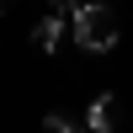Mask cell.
I'll return each mask as SVG.
<instances>
[{
	"instance_id": "7",
	"label": "cell",
	"mask_w": 133,
	"mask_h": 133,
	"mask_svg": "<svg viewBox=\"0 0 133 133\" xmlns=\"http://www.w3.org/2000/svg\"><path fill=\"white\" fill-rule=\"evenodd\" d=\"M107 5H112V0H107Z\"/></svg>"
},
{
	"instance_id": "4",
	"label": "cell",
	"mask_w": 133,
	"mask_h": 133,
	"mask_svg": "<svg viewBox=\"0 0 133 133\" xmlns=\"http://www.w3.org/2000/svg\"><path fill=\"white\" fill-rule=\"evenodd\" d=\"M43 133H91V128H85V123H69L64 112H48V117H43Z\"/></svg>"
},
{
	"instance_id": "1",
	"label": "cell",
	"mask_w": 133,
	"mask_h": 133,
	"mask_svg": "<svg viewBox=\"0 0 133 133\" xmlns=\"http://www.w3.org/2000/svg\"><path fill=\"white\" fill-rule=\"evenodd\" d=\"M69 27H75V43H80V48H91V53H107V48H117V37H123V27H117V11L107 5V0L75 5Z\"/></svg>"
},
{
	"instance_id": "3",
	"label": "cell",
	"mask_w": 133,
	"mask_h": 133,
	"mask_svg": "<svg viewBox=\"0 0 133 133\" xmlns=\"http://www.w3.org/2000/svg\"><path fill=\"white\" fill-rule=\"evenodd\" d=\"M59 37H64V16H43L37 27H32V43H37L43 53H53V48H59Z\"/></svg>"
},
{
	"instance_id": "5",
	"label": "cell",
	"mask_w": 133,
	"mask_h": 133,
	"mask_svg": "<svg viewBox=\"0 0 133 133\" xmlns=\"http://www.w3.org/2000/svg\"><path fill=\"white\" fill-rule=\"evenodd\" d=\"M75 5H80V0H48V11H53V16H64V21L75 16Z\"/></svg>"
},
{
	"instance_id": "2",
	"label": "cell",
	"mask_w": 133,
	"mask_h": 133,
	"mask_svg": "<svg viewBox=\"0 0 133 133\" xmlns=\"http://www.w3.org/2000/svg\"><path fill=\"white\" fill-rule=\"evenodd\" d=\"M85 128H91V133H117V96H112V91H101V96L91 101Z\"/></svg>"
},
{
	"instance_id": "6",
	"label": "cell",
	"mask_w": 133,
	"mask_h": 133,
	"mask_svg": "<svg viewBox=\"0 0 133 133\" xmlns=\"http://www.w3.org/2000/svg\"><path fill=\"white\" fill-rule=\"evenodd\" d=\"M0 5H5V0H0Z\"/></svg>"
}]
</instances>
